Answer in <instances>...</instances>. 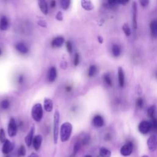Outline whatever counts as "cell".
<instances>
[{"instance_id": "cell-1", "label": "cell", "mask_w": 157, "mask_h": 157, "mask_svg": "<svg viewBox=\"0 0 157 157\" xmlns=\"http://www.w3.org/2000/svg\"><path fill=\"white\" fill-rule=\"evenodd\" d=\"M72 131V125L69 122L63 123L61 127L60 131V140L61 142H66L69 140L71 137Z\"/></svg>"}, {"instance_id": "cell-2", "label": "cell", "mask_w": 157, "mask_h": 157, "mask_svg": "<svg viewBox=\"0 0 157 157\" xmlns=\"http://www.w3.org/2000/svg\"><path fill=\"white\" fill-rule=\"evenodd\" d=\"M60 112L58 111H55L53 115V142L55 144H57L59 136V126H60Z\"/></svg>"}, {"instance_id": "cell-3", "label": "cell", "mask_w": 157, "mask_h": 157, "mask_svg": "<svg viewBox=\"0 0 157 157\" xmlns=\"http://www.w3.org/2000/svg\"><path fill=\"white\" fill-rule=\"evenodd\" d=\"M31 116L36 122H40L43 117V109L40 103L35 104L31 109Z\"/></svg>"}, {"instance_id": "cell-4", "label": "cell", "mask_w": 157, "mask_h": 157, "mask_svg": "<svg viewBox=\"0 0 157 157\" xmlns=\"http://www.w3.org/2000/svg\"><path fill=\"white\" fill-rule=\"evenodd\" d=\"M152 127V126L150 122L146 120H144L139 123L138 126V130L141 134H146L150 131Z\"/></svg>"}, {"instance_id": "cell-5", "label": "cell", "mask_w": 157, "mask_h": 157, "mask_svg": "<svg viewBox=\"0 0 157 157\" xmlns=\"http://www.w3.org/2000/svg\"><path fill=\"white\" fill-rule=\"evenodd\" d=\"M133 150V144L131 142H128L123 145L120 149V153L124 156H130Z\"/></svg>"}, {"instance_id": "cell-6", "label": "cell", "mask_w": 157, "mask_h": 157, "mask_svg": "<svg viewBox=\"0 0 157 157\" xmlns=\"http://www.w3.org/2000/svg\"><path fill=\"white\" fill-rule=\"evenodd\" d=\"M8 134L10 137H14L17 134V126L16 121L14 119H11L8 125Z\"/></svg>"}, {"instance_id": "cell-7", "label": "cell", "mask_w": 157, "mask_h": 157, "mask_svg": "<svg viewBox=\"0 0 157 157\" xmlns=\"http://www.w3.org/2000/svg\"><path fill=\"white\" fill-rule=\"evenodd\" d=\"M148 149L151 152H155L156 150L157 147V139L155 135H152L149 137L147 142Z\"/></svg>"}, {"instance_id": "cell-8", "label": "cell", "mask_w": 157, "mask_h": 157, "mask_svg": "<svg viewBox=\"0 0 157 157\" xmlns=\"http://www.w3.org/2000/svg\"><path fill=\"white\" fill-rule=\"evenodd\" d=\"M137 6L136 2H133L132 4V15H133V27L134 30L137 28Z\"/></svg>"}, {"instance_id": "cell-9", "label": "cell", "mask_w": 157, "mask_h": 157, "mask_svg": "<svg viewBox=\"0 0 157 157\" xmlns=\"http://www.w3.org/2000/svg\"><path fill=\"white\" fill-rule=\"evenodd\" d=\"M3 144H4L2 148V152L5 155H8V153L13 150L14 145L8 139H6Z\"/></svg>"}, {"instance_id": "cell-10", "label": "cell", "mask_w": 157, "mask_h": 157, "mask_svg": "<svg viewBox=\"0 0 157 157\" xmlns=\"http://www.w3.org/2000/svg\"><path fill=\"white\" fill-rule=\"evenodd\" d=\"M35 126L33 125L32 127L31 128L29 133H28V134L27 135V136L25 137V143L27 145L28 147H30L31 144H32V141L33 139V135H34V133H35Z\"/></svg>"}, {"instance_id": "cell-11", "label": "cell", "mask_w": 157, "mask_h": 157, "mask_svg": "<svg viewBox=\"0 0 157 157\" xmlns=\"http://www.w3.org/2000/svg\"><path fill=\"white\" fill-rule=\"evenodd\" d=\"M42 137L41 135H37L35 137H33L32 144L33 145L34 148L36 151L39 150L42 144Z\"/></svg>"}, {"instance_id": "cell-12", "label": "cell", "mask_w": 157, "mask_h": 157, "mask_svg": "<svg viewBox=\"0 0 157 157\" xmlns=\"http://www.w3.org/2000/svg\"><path fill=\"white\" fill-rule=\"evenodd\" d=\"M57 72L56 68L54 66L51 67L49 69V70L48 71V74H47L49 81L50 82L55 81V78L57 77Z\"/></svg>"}, {"instance_id": "cell-13", "label": "cell", "mask_w": 157, "mask_h": 157, "mask_svg": "<svg viewBox=\"0 0 157 157\" xmlns=\"http://www.w3.org/2000/svg\"><path fill=\"white\" fill-rule=\"evenodd\" d=\"M92 123H93V124L95 126L100 128V127H101L104 125V122L103 118L101 115H96L93 117V120H92Z\"/></svg>"}, {"instance_id": "cell-14", "label": "cell", "mask_w": 157, "mask_h": 157, "mask_svg": "<svg viewBox=\"0 0 157 157\" xmlns=\"http://www.w3.org/2000/svg\"><path fill=\"white\" fill-rule=\"evenodd\" d=\"M118 77L120 86L121 87H123L125 84V75L124 71L122 67H119L118 69Z\"/></svg>"}, {"instance_id": "cell-15", "label": "cell", "mask_w": 157, "mask_h": 157, "mask_svg": "<svg viewBox=\"0 0 157 157\" xmlns=\"http://www.w3.org/2000/svg\"><path fill=\"white\" fill-rule=\"evenodd\" d=\"M44 109L48 112H50L53 110V102L49 98H46L44 101Z\"/></svg>"}, {"instance_id": "cell-16", "label": "cell", "mask_w": 157, "mask_h": 157, "mask_svg": "<svg viewBox=\"0 0 157 157\" xmlns=\"http://www.w3.org/2000/svg\"><path fill=\"white\" fill-rule=\"evenodd\" d=\"M64 42V39L61 36H58L55 38L52 42V47H59L63 46V43Z\"/></svg>"}, {"instance_id": "cell-17", "label": "cell", "mask_w": 157, "mask_h": 157, "mask_svg": "<svg viewBox=\"0 0 157 157\" xmlns=\"http://www.w3.org/2000/svg\"><path fill=\"white\" fill-rule=\"evenodd\" d=\"M38 5L41 12L44 14L47 15L48 13V5L47 2L44 0H40L38 2Z\"/></svg>"}, {"instance_id": "cell-18", "label": "cell", "mask_w": 157, "mask_h": 157, "mask_svg": "<svg viewBox=\"0 0 157 157\" xmlns=\"http://www.w3.org/2000/svg\"><path fill=\"white\" fill-rule=\"evenodd\" d=\"M82 7L86 11H92L94 8L93 3L90 1H86L83 0L81 2Z\"/></svg>"}, {"instance_id": "cell-19", "label": "cell", "mask_w": 157, "mask_h": 157, "mask_svg": "<svg viewBox=\"0 0 157 157\" xmlns=\"http://www.w3.org/2000/svg\"><path fill=\"white\" fill-rule=\"evenodd\" d=\"M157 24H156V21L155 20H152L151 22H150V31H151V34L155 38H156V34H157V32H156V30H157Z\"/></svg>"}, {"instance_id": "cell-20", "label": "cell", "mask_w": 157, "mask_h": 157, "mask_svg": "<svg viewBox=\"0 0 157 157\" xmlns=\"http://www.w3.org/2000/svg\"><path fill=\"white\" fill-rule=\"evenodd\" d=\"M8 21L5 16H3L0 20V30L5 31L8 28Z\"/></svg>"}, {"instance_id": "cell-21", "label": "cell", "mask_w": 157, "mask_h": 157, "mask_svg": "<svg viewBox=\"0 0 157 157\" xmlns=\"http://www.w3.org/2000/svg\"><path fill=\"white\" fill-rule=\"evenodd\" d=\"M100 156L101 157H111V152L105 147H102L100 150Z\"/></svg>"}, {"instance_id": "cell-22", "label": "cell", "mask_w": 157, "mask_h": 157, "mask_svg": "<svg viewBox=\"0 0 157 157\" xmlns=\"http://www.w3.org/2000/svg\"><path fill=\"white\" fill-rule=\"evenodd\" d=\"M16 49L22 53H27L28 51L27 46L23 43H19L16 45Z\"/></svg>"}, {"instance_id": "cell-23", "label": "cell", "mask_w": 157, "mask_h": 157, "mask_svg": "<svg viewBox=\"0 0 157 157\" xmlns=\"http://www.w3.org/2000/svg\"><path fill=\"white\" fill-rule=\"evenodd\" d=\"M112 52L114 57H119L121 53V50L118 45L114 44L112 47Z\"/></svg>"}, {"instance_id": "cell-24", "label": "cell", "mask_w": 157, "mask_h": 157, "mask_svg": "<svg viewBox=\"0 0 157 157\" xmlns=\"http://www.w3.org/2000/svg\"><path fill=\"white\" fill-rule=\"evenodd\" d=\"M155 105L151 106L147 110L148 115L151 118V119H152L153 118H155Z\"/></svg>"}, {"instance_id": "cell-25", "label": "cell", "mask_w": 157, "mask_h": 157, "mask_svg": "<svg viewBox=\"0 0 157 157\" xmlns=\"http://www.w3.org/2000/svg\"><path fill=\"white\" fill-rule=\"evenodd\" d=\"M97 71V68L96 67V66L95 65H92L90 66L89 69V72H88V75L89 77H93L95 75L96 72Z\"/></svg>"}, {"instance_id": "cell-26", "label": "cell", "mask_w": 157, "mask_h": 157, "mask_svg": "<svg viewBox=\"0 0 157 157\" xmlns=\"http://www.w3.org/2000/svg\"><path fill=\"white\" fill-rule=\"evenodd\" d=\"M61 6L63 9L66 10L68 9L69 5H70V1L69 0H62L60 2Z\"/></svg>"}, {"instance_id": "cell-27", "label": "cell", "mask_w": 157, "mask_h": 157, "mask_svg": "<svg viewBox=\"0 0 157 157\" xmlns=\"http://www.w3.org/2000/svg\"><path fill=\"white\" fill-rule=\"evenodd\" d=\"M122 29H123V31H124V33H125V34L126 36H130L131 30H130L129 26L128 25V24H125L122 27Z\"/></svg>"}, {"instance_id": "cell-28", "label": "cell", "mask_w": 157, "mask_h": 157, "mask_svg": "<svg viewBox=\"0 0 157 157\" xmlns=\"http://www.w3.org/2000/svg\"><path fill=\"white\" fill-rule=\"evenodd\" d=\"M6 140V134L3 129H0V141L2 143H4Z\"/></svg>"}, {"instance_id": "cell-29", "label": "cell", "mask_w": 157, "mask_h": 157, "mask_svg": "<svg viewBox=\"0 0 157 157\" xmlns=\"http://www.w3.org/2000/svg\"><path fill=\"white\" fill-rule=\"evenodd\" d=\"M18 155L19 156H24L26 155V149L24 145H21L18 151Z\"/></svg>"}, {"instance_id": "cell-30", "label": "cell", "mask_w": 157, "mask_h": 157, "mask_svg": "<svg viewBox=\"0 0 157 157\" xmlns=\"http://www.w3.org/2000/svg\"><path fill=\"white\" fill-rule=\"evenodd\" d=\"M104 79L106 83L108 85H109V86H112V80H111V77H110V76H109V74H105V75H104Z\"/></svg>"}, {"instance_id": "cell-31", "label": "cell", "mask_w": 157, "mask_h": 157, "mask_svg": "<svg viewBox=\"0 0 157 157\" xmlns=\"http://www.w3.org/2000/svg\"><path fill=\"white\" fill-rule=\"evenodd\" d=\"M9 102L8 100H3L2 103H1V107L2 109H7L9 108Z\"/></svg>"}, {"instance_id": "cell-32", "label": "cell", "mask_w": 157, "mask_h": 157, "mask_svg": "<svg viewBox=\"0 0 157 157\" xmlns=\"http://www.w3.org/2000/svg\"><path fill=\"white\" fill-rule=\"evenodd\" d=\"M66 49L67 50L69 53H72V44L70 41H68L66 43Z\"/></svg>"}, {"instance_id": "cell-33", "label": "cell", "mask_w": 157, "mask_h": 157, "mask_svg": "<svg viewBox=\"0 0 157 157\" xmlns=\"http://www.w3.org/2000/svg\"><path fill=\"white\" fill-rule=\"evenodd\" d=\"M79 63V55L78 53H76L75 54V57H74V64L75 66H77Z\"/></svg>"}, {"instance_id": "cell-34", "label": "cell", "mask_w": 157, "mask_h": 157, "mask_svg": "<svg viewBox=\"0 0 157 157\" xmlns=\"http://www.w3.org/2000/svg\"><path fill=\"white\" fill-rule=\"evenodd\" d=\"M136 106L137 108H139V109H141L142 106H143V100L142 98H139L136 101Z\"/></svg>"}, {"instance_id": "cell-35", "label": "cell", "mask_w": 157, "mask_h": 157, "mask_svg": "<svg viewBox=\"0 0 157 157\" xmlns=\"http://www.w3.org/2000/svg\"><path fill=\"white\" fill-rule=\"evenodd\" d=\"M56 19L59 20V21H62L63 19V14L61 11H59L57 13V16H56Z\"/></svg>"}, {"instance_id": "cell-36", "label": "cell", "mask_w": 157, "mask_h": 157, "mask_svg": "<svg viewBox=\"0 0 157 157\" xmlns=\"http://www.w3.org/2000/svg\"><path fill=\"white\" fill-rule=\"evenodd\" d=\"M38 24L39 26H41V27H43V28H46V27H47V24L46 22L44 21V20H41L38 21Z\"/></svg>"}, {"instance_id": "cell-37", "label": "cell", "mask_w": 157, "mask_h": 157, "mask_svg": "<svg viewBox=\"0 0 157 157\" xmlns=\"http://www.w3.org/2000/svg\"><path fill=\"white\" fill-rule=\"evenodd\" d=\"M139 2H140L142 6L145 7L148 5V4L149 3V1H148V0H141V1H140Z\"/></svg>"}, {"instance_id": "cell-38", "label": "cell", "mask_w": 157, "mask_h": 157, "mask_svg": "<svg viewBox=\"0 0 157 157\" xmlns=\"http://www.w3.org/2000/svg\"><path fill=\"white\" fill-rule=\"evenodd\" d=\"M98 42L100 43V44H102L103 42V39L102 37L101 36H98Z\"/></svg>"}, {"instance_id": "cell-39", "label": "cell", "mask_w": 157, "mask_h": 157, "mask_svg": "<svg viewBox=\"0 0 157 157\" xmlns=\"http://www.w3.org/2000/svg\"><path fill=\"white\" fill-rule=\"evenodd\" d=\"M28 157H39V156L35 153H32Z\"/></svg>"}, {"instance_id": "cell-40", "label": "cell", "mask_w": 157, "mask_h": 157, "mask_svg": "<svg viewBox=\"0 0 157 157\" xmlns=\"http://www.w3.org/2000/svg\"><path fill=\"white\" fill-rule=\"evenodd\" d=\"M50 5H51V7H52V8L55 7L56 5V2L55 1H52L50 3Z\"/></svg>"}, {"instance_id": "cell-41", "label": "cell", "mask_w": 157, "mask_h": 157, "mask_svg": "<svg viewBox=\"0 0 157 157\" xmlns=\"http://www.w3.org/2000/svg\"><path fill=\"white\" fill-rule=\"evenodd\" d=\"M19 81L20 83H22V81H23V77H22V76H20V77Z\"/></svg>"}, {"instance_id": "cell-42", "label": "cell", "mask_w": 157, "mask_h": 157, "mask_svg": "<svg viewBox=\"0 0 157 157\" xmlns=\"http://www.w3.org/2000/svg\"><path fill=\"white\" fill-rule=\"evenodd\" d=\"M84 157H92L91 155H86V156H84Z\"/></svg>"}, {"instance_id": "cell-43", "label": "cell", "mask_w": 157, "mask_h": 157, "mask_svg": "<svg viewBox=\"0 0 157 157\" xmlns=\"http://www.w3.org/2000/svg\"><path fill=\"white\" fill-rule=\"evenodd\" d=\"M142 157H149V156L147 155H143Z\"/></svg>"}, {"instance_id": "cell-44", "label": "cell", "mask_w": 157, "mask_h": 157, "mask_svg": "<svg viewBox=\"0 0 157 157\" xmlns=\"http://www.w3.org/2000/svg\"><path fill=\"white\" fill-rule=\"evenodd\" d=\"M2 54V50H1V49H0V55Z\"/></svg>"}, {"instance_id": "cell-45", "label": "cell", "mask_w": 157, "mask_h": 157, "mask_svg": "<svg viewBox=\"0 0 157 157\" xmlns=\"http://www.w3.org/2000/svg\"><path fill=\"white\" fill-rule=\"evenodd\" d=\"M6 157H9V155H6Z\"/></svg>"}]
</instances>
